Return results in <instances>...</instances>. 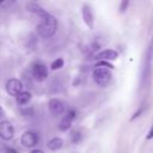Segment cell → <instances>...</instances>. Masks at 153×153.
I'll list each match as a JSON object with an SVG mask.
<instances>
[{
  "label": "cell",
  "instance_id": "6da1fadb",
  "mask_svg": "<svg viewBox=\"0 0 153 153\" xmlns=\"http://www.w3.org/2000/svg\"><path fill=\"white\" fill-rule=\"evenodd\" d=\"M37 33L43 38H50L55 35L57 30V19L54 16H49L44 19H41V23L36 27Z\"/></svg>",
  "mask_w": 153,
  "mask_h": 153
},
{
  "label": "cell",
  "instance_id": "7a4b0ae2",
  "mask_svg": "<svg viewBox=\"0 0 153 153\" xmlns=\"http://www.w3.org/2000/svg\"><path fill=\"white\" fill-rule=\"evenodd\" d=\"M92 76H93V80L94 82L98 85V86H102V87H105L109 85V82L111 81V72L108 69V68H102V67H97L93 73H92Z\"/></svg>",
  "mask_w": 153,
  "mask_h": 153
},
{
  "label": "cell",
  "instance_id": "3957f363",
  "mask_svg": "<svg viewBox=\"0 0 153 153\" xmlns=\"http://www.w3.org/2000/svg\"><path fill=\"white\" fill-rule=\"evenodd\" d=\"M31 75L37 81H44L48 78V68L44 62L35 61L31 65Z\"/></svg>",
  "mask_w": 153,
  "mask_h": 153
},
{
  "label": "cell",
  "instance_id": "277c9868",
  "mask_svg": "<svg viewBox=\"0 0 153 153\" xmlns=\"http://www.w3.org/2000/svg\"><path fill=\"white\" fill-rule=\"evenodd\" d=\"M6 92L10 94V96H13V97H17L19 96L22 92H23V82L17 79V78H11L6 81Z\"/></svg>",
  "mask_w": 153,
  "mask_h": 153
},
{
  "label": "cell",
  "instance_id": "5b68a950",
  "mask_svg": "<svg viewBox=\"0 0 153 153\" xmlns=\"http://www.w3.org/2000/svg\"><path fill=\"white\" fill-rule=\"evenodd\" d=\"M38 134L32 131V130H29V131H25L23 133L22 137H20V142L24 147H27V148H31V147H35L37 143H38Z\"/></svg>",
  "mask_w": 153,
  "mask_h": 153
},
{
  "label": "cell",
  "instance_id": "8992f818",
  "mask_svg": "<svg viewBox=\"0 0 153 153\" xmlns=\"http://www.w3.org/2000/svg\"><path fill=\"white\" fill-rule=\"evenodd\" d=\"M14 136V128L10 121H1L0 122V137L5 141L12 140Z\"/></svg>",
  "mask_w": 153,
  "mask_h": 153
},
{
  "label": "cell",
  "instance_id": "52a82bcc",
  "mask_svg": "<svg viewBox=\"0 0 153 153\" xmlns=\"http://www.w3.org/2000/svg\"><path fill=\"white\" fill-rule=\"evenodd\" d=\"M26 10H27L29 12H31L32 14L37 16V17L41 18V19H44V18H47V17L50 16V13H48L47 10H44L39 4L33 2V1H29V2L26 4Z\"/></svg>",
  "mask_w": 153,
  "mask_h": 153
},
{
  "label": "cell",
  "instance_id": "ba28073f",
  "mask_svg": "<svg viewBox=\"0 0 153 153\" xmlns=\"http://www.w3.org/2000/svg\"><path fill=\"white\" fill-rule=\"evenodd\" d=\"M75 116H76V112L74 111V110H68L67 111V114L62 117V120L60 121V123H59V130L60 131H67L69 128H71V126H72V122H73V120L75 118Z\"/></svg>",
  "mask_w": 153,
  "mask_h": 153
},
{
  "label": "cell",
  "instance_id": "9c48e42d",
  "mask_svg": "<svg viewBox=\"0 0 153 153\" xmlns=\"http://www.w3.org/2000/svg\"><path fill=\"white\" fill-rule=\"evenodd\" d=\"M48 108L51 115L54 116H60L65 112V104L57 98H51L48 103Z\"/></svg>",
  "mask_w": 153,
  "mask_h": 153
},
{
  "label": "cell",
  "instance_id": "30bf717a",
  "mask_svg": "<svg viewBox=\"0 0 153 153\" xmlns=\"http://www.w3.org/2000/svg\"><path fill=\"white\" fill-rule=\"evenodd\" d=\"M81 16H82V20L84 23L86 24V26L88 29H92L93 27V12H92V8L88 4H84L82 7H81Z\"/></svg>",
  "mask_w": 153,
  "mask_h": 153
},
{
  "label": "cell",
  "instance_id": "8fae6325",
  "mask_svg": "<svg viewBox=\"0 0 153 153\" xmlns=\"http://www.w3.org/2000/svg\"><path fill=\"white\" fill-rule=\"evenodd\" d=\"M94 57L99 61H111V60H116L118 57V53L115 49H104V50L99 51L98 54H96Z\"/></svg>",
  "mask_w": 153,
  "mask_h": 153
},
{
  "label": "cell",
  "instance_id": "7c38bea8",
  "mask_svg": "<svg viewBox=\"0 0 153 153\" xmlns=\"http://www.w3.org/2000/svg\"><path fill=\"white\" fill-rule=\"evenodd\" d=\"M62 146H63V140H62L61 137H57V136L50 139V140L48 141V143H47V147H48V149H50V151H57V149H60Z\"/></svg>",
  "mask_w": 153,
  "mask_h": 153
},
{
  "label": "cell",
  "instance_id": "4fadbf2b",
  "mask_svg": "<svg viewBox=\"0 0 153 153\" xmlns=\"http://www.w3.org/2000/svg\"><path fill=\"white\" fill-rule=\"evenodd\" d=\"M16 100H17L18 105H25L31 100V93L27 91H23L19 96L16 97Z\"/></svg>",
  "mask_w": 153,
  "mask_h": 153
},
{
  "label": "cell",
  "instance_id": "5bb4252c",
  "mask_svg": "<svg viewBox=\"0 0 153 153\" xmlns=\"http://www.w3.org/2000/svg\"><path fill=\"white\" fill-rule=\"evenodd\" d=\"M63 63H65L63 59L57 57V59H55V60L50 63V69H51V71H57V69H60V68L63 67Z\"/></svg>",
  "mask_w": 153,
  "mask_h": 153
},
{
  "label": "cell",
  "instance_id": "9a60e30c",
  "mask_svg": "<svg viewBox=\"0 0 153 153\" xmlns=\"http://www.w3.org/2000/svg\"><path fill=\"white\" fill-rule=\"evenodd\" d=\"M81 139H82V135H81L80 131L73 130V131L71 133V141H72L73 143H79V142L81 141Z\"/></svg>",
  "mask_w": 153,
  "mask_h": 153
},
{
  "label": "cell",
  "instance_id": "2e32d148",
  "mask_svg": "<svg viewBox=\"0 0 153 153\" xmlns=\"http://www.w3.org/2000/svg\"><path fill=\"white\" fill-rule=\"evenodd\" d=\"M96 67H102V68H114V66L112 65H110V63H108L106 61H99L97 65H96Z\"/></svg>",
  "mask_w": 153,
  "mask_h": 153
},
{
  "label": "cell",
  "instance_id": "e0dca14e",
  "mask_svg": "<svg viewBox=\"0 0 153 153\" xmlns=\"http://www.w3.org/2000/svg\"><path fill=\"white\" fill-rule=\"evenodd\" d=\"M22 114L24 116H32L33 115V109L32 108H30V109H23L22 110Z\"/></svg>",
  "mask_w": 153,
  "mask_h": 153
},
{
  "label": "cell",
  "instance_id": "ac0fdd59",
  "mask_svg": "<svg viewBox=\"0 0 153 153\" xmlns=\"http://www.w3.org/2000/svg\"><path fill=\"white\" fill-rule=\"evenodd\" d=\"M129 5V1H122L120 5V12H124L127 10V6Z\"/></svg>",
  "mask_w": 153,
  "mask_h": 153
},
{
  "label": "cell",
  "instance_id": "d6986e66",
  "mask_svg": "<svg viewBox=\"0 0 153 153\" xmlns=\"http://www.w3.org/2000/svg\"><path fill=\"white\" fill-rule=\"evenodd\" d=\"M146 139H147V140H151V139H153V126L151 127L149 131L147 133V135H146Z\"/></svg>",
  "mask_w": 153,
  "mask_h": 153
},
{
  "label": "cell",
  "instance_id": "ffe728a7",
  "mask_svg": "<svg viewBox=\"0 0 153 153\" xmlns=\"http://www.w3.org/2000/svg\"><path fill=\"white\" fill-rule=\"evenodd\" d=\"M5 152H6V153H18V151L14 149L13 147H6V148H5Z\"/></svg>",
  "mask_w": 153,
  "mask_h": 153
},
{
  "label": "cell",
  "instance_id": "44dd1931",
  "mask_svg": "<svg viewBox=\"0 0 153 153\" xmlns=\"http://www.w3.org/2000/svg\"><path fill=\"white\" fill-rule=\"evenodd\" d=\"M29 153H44V152H43V149H39V148H33V149H31Z\"/></svg>",
  "mask_w": 153,
  "mask_h": 153
},
{
  "label": "cell",
  "instance_id": "7402d4cb",
  "mask_svg": "<svg viewBox=\"0 0 153 153\" xmlns=\"http://www.w3.org/2000/svg\"><path fill=\"white\" fill-rule=\"evenodd\" d=\"M2 115H4V109H2V108H1V105H0V117H1Z\"/></svg>",
  "mask_w": 153,
  "mask_h": 153
},
{
  "label": "cell",
  "instance_id": "603a6c76",
  "mask_svg": "<svg viewBox=\"0 0 153 153\" xmlns=\"http://www.w3.org/2000/svg\"><path fill=\"white\" fill-rule=\"evenodd\" d=\"M151 45H152V47H153V41H152V44H151Z\"/></svg>",
  "mask_w": 153,
  "mask_h": 153
}]
</instances>
